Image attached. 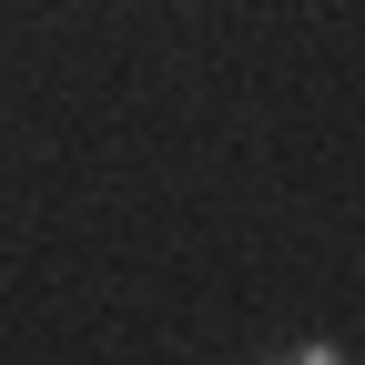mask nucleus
<instances>
[{
    "mask_svg": "<svg viewBox=\"0 0 365 365\" xmlns=\"http://www.w3.org/2000/svg\"><path fill=\"white\" fill-rule=\"evenodd\" d=\"M304 365H325V345H314V355H304Z\"/></svg>",
    "mask_w": 365,
    "mask_h": 365,
    "instance_id": "1",
    "label": "nucleus"
}]
</instances>
